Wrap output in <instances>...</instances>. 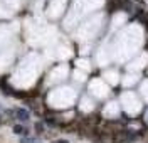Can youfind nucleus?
Returning a JSON list of instances; mask_svg holds the SVG:
<instances>
[{
    "mask_svg": "<svg viewBox=\"0 0 148 143\" xmlns=\"http://www.w3.org/2000/svg\"><path fill=\"white\" fill-rule=\"evenodd\" d=\"M39 57L36 54H30L27 56L22 62H20V66L17 67V71L14 73V76H12V84L17 86V88H27L34 83V79L36 76L39 74Z\"/></svg>",
    "mask_w": 148,
    "mask_h": 143,
    "instance_id": "1",
    "label": "nucleus"
},
{
    "mask_svg": "<svg viewBox=\"0 0 148 143\" xmlns=\"http://www.w3.org/2000/svg\"><path fill=\"white\" fill-rule=\"evenodd\" d=\"M14 57H15V49L14 47L0 51V73H5V71L12 66Z\"/></svg>",
    "mask_w": 148,
    "mask_h": 143,
    "instance_id": "2",
    "label": "nucleus"
},
{
    "mask_svg": "<svg viewBox=\"0 0 148 143\" xmlns=\"http://www.w3.org/2000/svg\"><path fill=\"white\" fill-rule=\"evenodd\" d=\"M7 40H9V29L0 25V47H2Z\"/></svg>",
    "mask_w": 148,
    "mask_h": 143,
    "instance_id": "3",
    "label": "nucleus"
},
{
    "mask_svg": "<svg viewBox=\"0 0 148 143\" xmlns=\"http://www.w3.org/2000/svg\"><path fill=\"white\" fill-rule=\"evenodd\" d=\"M54 143H69L67 140H57V142H54Z\"/></svg>",
    "mask_w": 148,
    "mask_h": 143,
    "instance_id": "4",
    "label": "nucleus"
}]
</instances>
